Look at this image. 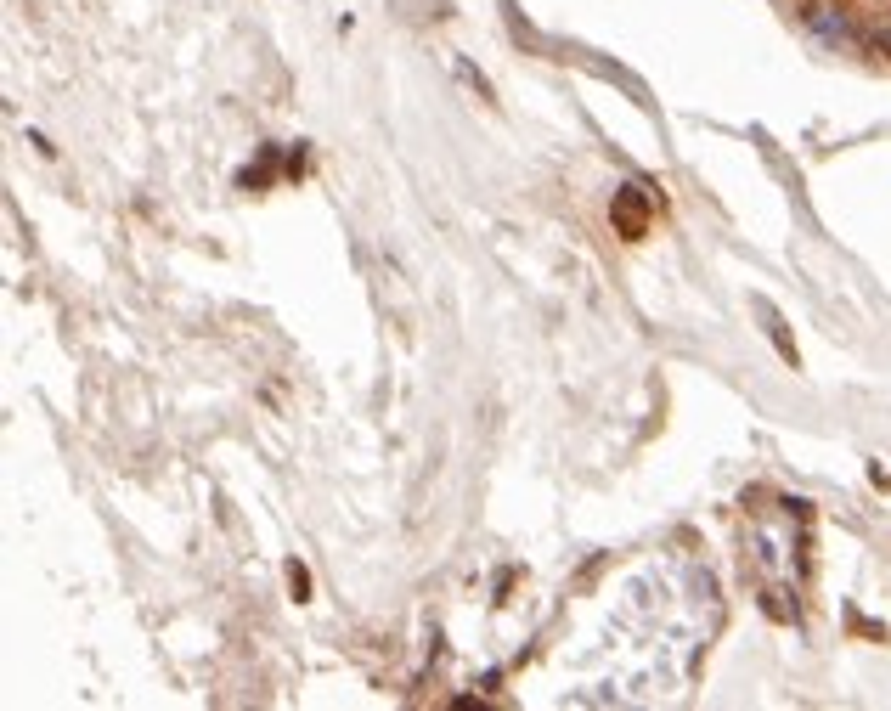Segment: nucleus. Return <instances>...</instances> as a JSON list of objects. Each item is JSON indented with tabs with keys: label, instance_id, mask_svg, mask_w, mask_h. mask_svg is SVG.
Returning a JSON list of instances; mask_svg holds the SVG:
<instances>
[{
	"label": "nucleus",
	"instance_id": "f257e3e1",
	"mask_svg": "<svg viewBox=\"0 0 891 711\" xmlns=\"http://www.w3.org/2000/svg\"><path fill=\"white\" fill-rule=\"evenodd\" d=\"M801 23L824 40V46H852V12H846V0H801Z\"/></svg>",
	"mask_w": 891,
	"mask_h": 711
},
{
	"label": "nucleus",
	"instance_id": "f03ea898",
	"mask_svg": "<svg viewBox=\"0 0 891 711\" xmlns=\"http://www.w3.org/2000/svg\"><path fill=\"white\" fill-rule=\"evenodd\" d=\"M610 221L621 226V237L638 243V237L649 232V192H643V187H621L610 198Z\"/></svg>",
	"mask_w": 891,
	"mask_h": 711
},
{
	"label": "nucleus",
	"instance_id": "7ed1b4c3",
	"mask_svg": "<svg viewBox=\"0 0 891 711\" xmlns=\"http://www.w3.org/2000/svg\"><path fill=\"white\" fill-rule=\"evenodd\" d=\"M756 316H762L767 339H773V345H779V356H784V362H790V367H796L801 356H796V339H790V328H784V316L773 311V305H767V300H756Z\"/></svg>",
	"mask_w": 891,
	"mask_h": 711
},
{
	"label": "nucleus",
	"instance_id": "20e7f679",
	"mask_svg": "<svg viewBox=\"0 0 891 711\" xmlns=\"http://www.w3.org/2000/svg\"><path fill=\"white\" fill-rule=\"evenodd\" d=\"M869 51L891 63V23H886V29H875V34H869Z\"/></svg>",
	"mask_w": 891,
	"mask_h": 711
},
{
	"label": "nucleus",
	"instance_id": "39448f33",
	"mask_svg": "<svg viewBox=\"0 0 891 711\" xmlns=\"http://www.w3.org/2000/svg\"><path fill=\"white\" fill-rule=\"evenodd\" d=\"M288 587H294V599H305V593H311V576H305V565H288Z\"/></svg>",
	"mask_w": 891,
	"mask_h": 711
}]
</instances>
